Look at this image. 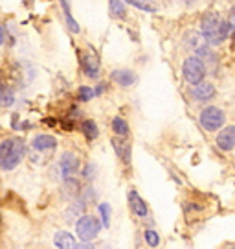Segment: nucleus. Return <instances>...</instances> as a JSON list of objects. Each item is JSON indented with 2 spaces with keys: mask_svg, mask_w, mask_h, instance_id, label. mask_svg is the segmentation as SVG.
Here are the masks:
<instances>
[{
  "mask_svg": "<svg viewBox=\"0 0 235 249\" xmlns=\"http://www.w3.org/2000/svg\"><path fill=\"white\" fill-rule=\"evenodd\" d=\"M201 36L208 46H217L224 43L226 37L230 36V24L226 20H222L219 13L209 11L201 20Z\"/></svg>",
  "mask_w": 235,
  "mask_h": 249,
  "instance_id": "f257e3e1",
  "label": "nucleus"
},
{
  "mask_svg": "<svg viewBox=\"0 0 235 249\" xmlns=\"http://www.w3.org/2000/svg\"><path fill=\"white\" fill-rule=\"evenodd\" d=\"M26 155V144L18 137L4 139L0 142V168L4 172H11L20 164V160Z\"/></svg>",
  "mask_w": 235,
  "mask_h": 249,
  "instance_id": "f03ea898",
  "label": "nucleus"
},
{
  "mask_svg": "<svg viewBox=\"0 0 235 249\" xmlns=\"http://www.w3.org/2000/svg\"><path fill=\"white\" fill-rule=\"evenodd\" d=\"M101 231V222L92 214H83L79 216L78 223H76V232L81 238V242H92L97 238V234Z\"/></svg>",
  "mask_w": 235,
  "mask_h": 249,
  "instance_id": "7ed1b4c3",
  "label": "nucleus"
},
{
  "mask_svg": "<svg viewBox=\"0 0 235 249\" xmlns=\"http://www.w3.org/2000/svg\"><path fill=\"white\" fill-rule=\"evenodd\" d=\"M199 120H201V125L206 131H219L224 125V122H226V115H224L222 109H219L215 106H209L204 107L201 111Z\"/></svg>",
  "mask_w": 235,
  "mask_h": 249,
  "instance_id": "20e7f679",
  "label": "nucleus"
},
{
  "mask_svg": "<svg viewBox=\"0 0 235 249\" xmlns=\"http://www.w3.org/2000/svg\"><path fill=\"white\" fill-rule=\"evenodd\" d=\"M182 74L188 83L199 85L201 81H204V76H206V65L199 57H188L182 65Z\"/></svg>",
  "mask_w": 235,
  "mask_h": 249,
  "instance_id": "39448f33",
  "label": "nucleus"
},
{
  "mask_svg": "<svg viewBox=\"0 0 235 249\" xmlns=\"http://www.w3.org/2000/svg\"><path fill=\"white\" fill-rule=\"evenodd\" d=\"M78 170H79L78 155L72 153V151H64L61 155V160H59V174H61V178L64 181L70 178H76Z\"/></svg>",
  "mask_w": 235,
  "mask_h": 249,
  "instance_id": "423d86ee",
  "label": "nucleus"
},
{
  "mask_svg": "<svg viewBox=\"0 0 235 249\" xmlns=\"http://www.w3.org/2000/svg\"><path fill=\"white\" fill-rule=\"evenodd\" d=\"M217 146L224 151H232L235 148V125H228L220 129L217 135Z\"/></svg>",
  "mask_w": 235,
  "mask_h": 249,
  "instance_id": "0eeeda50",
  "label": "nucleus"
},
{
  "mask_svg": "<svg viewBox=\"0 0 235 249\" xmlns=\"http://www.w3.org/2000/svg\"><path fill=\"white\" fill-rule=\"evenodd\" d=\"M127 197H129V207H131L132 213L136 214L138 218H145L149 214V207H147V203L138 196V192H136V190H129Z\"/></svg>",
  "mask_w": 235,
  "mask_h": 249,
  "instance_id": "6e6552de",
  "label": "nucleus"
},
{
  "mask_svg": "<svg viewBox=\"0 0 235 249\" xmlns=\"http://www.w3.org/2000/svg\"><path fill=\"white\" fill-rule=\"evenodd\" d=\"M110 80L116 81L120 87H131L136 83V74L131 71V69H118V71H114L110 74Z\"/></svg>",
  "mask_w": 235,
  "mask_h": 249,
  "instance_id": "1a4fd4ad",
  "label": "nucleus"
},
{
  "mask_svg": "<svg viewBox=\"0 0 235 249\" xmlns=\"http://www.w3.org/2000/svg\"><path fill=\"white\" fill-rule=\"evenodd\" d=\"M31 148L37 151H52L57 148V139L52 137V135H37L31 142Z\"/></svg>",
  "mask_w": 235,
  "mask_h": 249,
  "instance_id": "9d476101",
  "label": "nucleus"
},
{
  "mask_svg": "<svg viewBox=\"0 0 235 249\" xmlns=\"http://www.w3.org/2000/svg\"><path fill=\"white\" fill-rule=\"evenodd\" d=\"M193 96L199 100V102H209V100H213L215 98V87H213V83L201 81L199 85H195Z\"/></svg>",
  "mask_w": 235,
  "mask_h": 249,
  "instance_id": "9b49d317",
  "label": "nucleus"
},
{
  "mask_svg": "<svg viewBox=\"0 0 235 249\" xmlns=\"http://www.w3.org/2000/svg\"><path fill=\"white\" fill-rule=\"evenodd\" d=\"M53 244L57 249H74L78 246L76 236L68 231H57L53 234Z\"/></svg>",
  "mask_w": 235,
  "mask_h": 249,
  "instance_id": "f8f14e48",
  "label": "nucleus"
},
{
  "mask_svg": "<svg viewBox=\"0 0 235 249\" xmlns=\"http://www.w3.org/2000/svg\"><path fill=\"white\" fill-rule=\"evenodd\" d=\"M83 71L88 78H94L96 80L99 76V59L94 52H88L85 57H83Z\"/></svg>",
  "mask_w": 235,
  "mask_h": 249,
  "instance_id": "ddd939ff",
  "label": "nucleus"
},
{
  "mask_svg": "<svg viewBox=\"0 0 235 249\" xmlns=\"http://www.w3.org/2000/svg\"><path fill=\"white\" fill-rule=\"evenodd\" d=\"M112 146L116 153L120 155V159L125 162V164H129L131 162V146L127 142H123L122 139H112Z\"/></svg>",
  "mask_w": 235,
  "mask_h": 249,
  "instance_id": "4468645a",
  "label": "nucleus"
},
{
  "mask_svg": "<svg viewBox=\"0 0 235 249\" xmlns=\"http://www.w3.org/2000/svg\"><path fill=\"white\" fill-rule=\"evenodd\" d=\"M15 102V92L9 85H0V106L9 107Z\"/></svg>",
  "mask_w": 235,
  "mask_h": 249,
  "instance_id": "2eb2a0df",
  "label": "nucleus"
},
{
  "mask_svg": "<svg viewBox=\"0 0 235 249\" xmlns=\"http://www.w3.org/2000/svg\"><path fill=\"white\" fill-rule=\"evenodd\" d=\"M112 131L118 137H127L129 135V124L125 122V118H122V116H116L112 120Z\"/></svg>",
  "mask_w": 235,
  "mask_h": 249,
  "instance_id": "dca6fc26",
  "label": "nucleus"
},
{
  "mask_svg": "<svg viewBox=\"0 0 235 249\" xmlns=\"http://www.w3.org/2000/svg\"><path fill=\"white\" fill-rule=\"evenodd\" d=\"M81 129H83V133H85V137H87L88 141H94V139H97V135H99V129H97L94 120H85L83 125H81Z\"/></svg>",
  "mask_w": 235,
  "mask_h": 249,
  "instance_id": "f3484780",
  "label": "nucleus"
},
{
  "mask_svg": "<svg viewBox=\"0 0 235 249\" xmlns=\"http://www.w3.org/2000/svg\"><path fill=\"white\" fill-rule=\"evenodd\" d=\"M97 213H99V222H101V227H110V205L109 203H99L97 205Z\"/></svg>",
  "mask_w": 235,
  "mask_h": 249,
  "instance_id": "a211bd4d",
  "label": "nucleus"
},
{
  "mask_svg": "<svg viewBox=\"0 0 235 249\" xmlns=\"http://www.w3.org/2000/svg\"><path fill=\"white\" fill-rule=\"evenodd\" d=\"M125 2H129L131 6L141 9V11H149V13H155V11H157V6L147 2V0H125Z\"/></svg>",
  "mask_w": 235,
  "mask_h": 249,
  "instance_id": "6ab92c4d",
  "label": "nucleus"
},
{
  "mask_svg": "<svg viewBox=\"0 0 235 249\" xmlns=\"http://www.w3.org/2000/svg\"><path fill=\"white\" fill-rule=\"evenodd\" d=\"M109 4H110V13L114 17L125 18V6L122 0H109Z\"/></svg>",
  "mask_w": 235,
  "mask_h": 249,
  "instance_id": "aec40b11",
  "label": "nucleus"
},
{
  "mask_svg": "<svg viewBox=\"0 0 235 249\" xmlns=\"http://www.w3.org/2000/svg\"><path fill=\"white\" fill-rule=\"evenodd\" d=\"M61 4H63V9H64V15H66V22H68L70 30H72L74 34H78L79 24L76 22V18L72 17V13H70V8H68V4H66V0H61Z\"/></svg>",
  "mask_w": 235,
  "mask_h": 249,
  "instance_id": "412c9836",
  "label": "nucleus"
},
{
  "mask_svg": "<svg viewBox=\"0 0 235 249\" xmlns=\"http://www.w3.org/2000/svg\"><path fill=\"white\" fill-rule=\"evenodd\" d=\"M143 236H145V242H147L151 248H157L158 244H160V236H158V232L153 231V229H147Z\"/></svg>",
  "mask_w": 235,
  "mask_h": 249,
  "instance_id": "4be33fe9",
  "label": "nucleus"
},
{
  "mask_svg": "<svg viewBox=\"0 0 235 249\" xmlns=\"http://www.w3.org/2000/svg\"><path fill=\"white\" fill-rule=\"evenodd\" d=\"M94 96H96V94H94V89H92V87H85V85L79 87V100H81V102H90Z\"/></svg>",
  "mask_w": 235,
  "mask_h": 249,
  "instance_id": "5701e85b",
  "label": "nucleus"
},
{
  "mask_svg": "<svg viewBox=\"0 0 235 249\" xmlns=\"http://www.w3.org/2000/svg\"><path fill=\"white\" fill-rule=\"evenodd\" d=\"M83 178L87 179V181H92V179L96 178V164H92V162H88L85 170H83Z\"/></svg>",
  "mask_w": 235,
  "mask_h": 249,
  "instance_id": "b1692460",
  "label": "nucleus"
},
{
  "mask_svg": "<svg viewBox=\"0 0 235 249\" xmlns=\"http://www.w3.org/2000/svg\"><path fill=\"white\" fill-rule=\"evenodd\" d=\"M74 249H96V248H94L90 242H81V244H78Z\"/></svg>",
  "mask_w": 235,
  "mask_h": 249,
  "instance_id": "393cba45",
  "label": "nucleus"
},
{
  "mask_svg": "<svg viewBox=\"0 0 235 249\" xmlns=\"http://www.w3.org/2000/svg\"><path fill=\"white\" fill-rule=\"evenodd\" d=\"M230 28H234V32H235V6L232 8V11H230Z\"/></svg>",
  "mask_w": 235,
  "mask_h": 249,
  "instance_id": "a878e982",
  "label": "nucleus"
},
{
  "mask_svg": "<svg viewBox=\"0 0 235 249\" xmlns=\"http://www.w3.org/2000/svg\"><path fill=\"white\" fill-rule=\"evenodd\" d=\"M4 41H6V28L0 24V46L4 45Z\"/></svg>",
  "mask_w": 235,
  "mask_h": 249,
  "instance_id": "bb28decb",
  "label": "nucleus"
},
{
  "mask_svg": "<svg viewBox=\"0 0 235 249\" xmlns=\"http://www.w3.org/2000/svg\"><path fill=\"white\" fill-rule=\"evenodd\" d=\"M230 249H235V248H230Z\"/></svg>",
  "mask_w": 235,
  "mask_h": 249,
  "instance_id": "cd10ccee",
  "label": "nucleus"
}]
</instances>
